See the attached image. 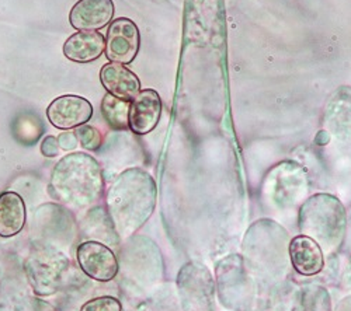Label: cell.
<instances>
[{
	"instance_id": "cell-1",
	"label": "cell",
	"mask_w": 351,
	"mask_h": 311,
	"mask_svg": "<svg viewBox=\"0 0 351 311\" xmlns=\"http://www.w3.org/2000/svg\"><path fill=\"white\" fill-rule=\"evenodd\" d=\"M156 184L142 168H130L114 181L107 193V208L114 230L121 237L136 233L152 216Z\"/></svg>"
},
{
	"instance_id": "cell-2",
	"label": "cell",
	"mask_w": 351,
	"mask_h": 311,
	"mask_svg": "<svg viewBox=\"0 0 351 311\" xmlns=\"http://www.w3.org/2000/svg\"><path fill=\"white\" fill-rule=\"evenodd\" d=\"M103 191L100 164L86 153L68 154L53 168L49 193L53 200L72 208L96 202Z\"/></svg>"
},
{
	"instance_id": "cell-3",
	"label": "cell",
	"mask_w": 351,
	"mask_h": 311,
	"mask_svg": "<svg viewBox=\"0 0 351 311\" xmlns=\"http://www.w3.org/2000/svg\"><path fill=\"white\" fill-rule=\"evenodd\" d=\"M300 230L315 240L322 251L335 252L343 243L347 229L346 208L330 193H316L306 200L298 215Z\"/></svg>"
},
{
	"instance_id": "cell-4",
	"label": "cell",
	"mask_w": 351,
	"mask_h": 311,
	"mask_svg": "<svg viewBox=\"0 0 351 311\" xmlns=\"http://www.w3.org/2000/svg\"><path fill=\"white\" fill-rule=\"evenodd\" d=\"M141 34L138 25L125 17L111 21L106 37V56L108 61L128 65L139 52Z\"/></svg>"
},
{
	"instance_id": "cell-5",
	"label": "cell",
	"mask_w": 351,
	"mask_h": 311,
	"mask_svg": "<svg viewBox=\"0 0 351 311\" xmlns=\"http://www.w3.org/2000/svg\"><path fill=\"white\" fill-rule=\"evenodd\" d=\"M76 258L80 269L97 282H110L119 273V261L107 245L86 241L77 247Z\"/></svg>"
},
{
	"instance_id": "cell-6",
	"label": "cell",
	"mask_w": 351,
	"mask_h": 311,
	"mask_svg": "<svg viewBox=\"0 0 351 311\" xmlns=\"http://www.w3.org/2000/svg\"><path fill=\"white\" fill-rule=\"evenodd\" d=\"M93 117V105L89 100L68 94L55 98L47 108V118L52 126L69 131L89 122Z\"/></svg>"
},
{
	"instance_id": "cell-7",
	"label": "cell",
	"mask_w": 351,
	"mask_h": 311,
	"mask_svg": "<svg viewBox=\"0 0 351 311\" xmlns=\"http://www.w3.org/2000/svg\"><path fill=\"white\" fill-rule=\"evenodd\" d=\"M162 116V100L156 90H141L131 101L130 129L136 135L151 133Z\"/></svg>"
},
{
	"instance_id": "cell-8",
	"label": "cell",
	"mask_w": 351,
	"mask_h": 311,
	"mask_svg": "<svg viewBox=\"0 0 351 311\" xmlns=\"http://www.w3.org/2000/svg\"><path fill=\"white\" fill-rule=\"evenodd\" d=\"M112 0H79L69 13V23L77 31H99L114 17Z\"/></svg>"
},
{
	"instance_id": "cell-9",
	"label": "cell",
	"mask_w": 351,
	"mask_h": 311,
	"mask_svg": "<svg viewBox=\"0 0 351 311\" xmlns=\"http://www.w3.org/2000/svg\"><path fill=\"white\" fill-rule=\"evenodd\" d=\"M288 257L292 268L302 276L317 275L325 267V252L315 240L304 234L289 241Z\"/></svg>"
},
{
	"instance_id": "cell-10",
	"label": "cell",
	"mask_w": 351,
	"mask_h": 311,
	"mask_svg": "<svg viewBox=\"0 0 351 311\" xmlns=\"http://www.w3.org/2000/svg\"><path fill=\"white\" fill-rule=\"evenodd\" d=\"M64 260L61 256H37L30 260L27 267L30 282L36 290V293L48 296L56 292L58 282L61 280V273L64 271V265H61Z\"/></svg>"
},
{
	"instance_id": "cell-11",
	"label": "cell",
	"mask_w": 351,
	"mask_h": 311,
	"mask_svg": "<svg viewBox=\"0 0 351 311\" xmlns=\"http://www.w3.org/2000/svg\"><path fill=\"white\" fill-rule=\"evenodd\" d=\"M100 80L106 92L117 98L132 101L141 92L138 76L121 64L110 62L101 68Z\"/></svg>"
},
{
	"instance_id": "cell-12",
	"label": "cell",
	"mask_w": 351,
	"mask_h": 311,
	"mask_svg": "<svg viewBox=\"0 0 351 311\" xmlns=\"http://www.w3.org/2000/svg\"><path fill=\"white\" fill-rule=\"evenodd\" d=\"M106 51V38L97 31H79L64 44V55L72 62L89 64L97 61Z\"/></svg>"
},
{
	"instance_id": "cell-13",
	"label": "cell",
	"mask_w": 351,
	"mask_h": 311,
	"mask_svg": "<svg viewBox=\"0 0 351 311\" xmlns=\"http://www.w3.org/2000/svg\"><path fill=\"white\" fill-rule=\"evenodd\" d=\"M25 205L16 192L0 195V236L13 237L19 234L25 224Z\"/></svg>"
},
{
	"instance_id": "cell-14",
	"label": "cell",
	"mask_w": 351,
	"mask_h": 311,
	"mask_svg": "<svg viewBox=\"0 0 351 311\" xmlns=\"http://www.w3.org/2000/svg\"><path fill=\"white\" fill-rule=\"evenodd\" d=\"M130 107L131 101L117 98L107 93L101 101V114L112 129L123 131L130 128Z\"/></svg>"
},
{
	"instance_id": "cell-15",
	"label": "cell",
	"mask_w": 351,
	"mask_h": 311,
	"mask_svg": "<svg viewBox=\"0 0 351 311\" xmlns=\"http://www.w3.org/2000/svg\"><path fill=\"white\" fill-rule=\"evenodd\" d=\"M189 14L217 18L223 9V0H186Z\"/></svg>"
},
{
	"instance_id": "cell-16",
	"label": "cell",
	"mask_w": 351,
	"mask_h": 311,
	"mask_svg": "<svg viewBox=\"0 0 351 311\" xmlns=\"http://www.w3.org/2000/svg\"><path fill=\"white\" fill-rule=\"evenodd\" d=\"M75 135L77 137V142L79 145L86 149V150H90V152H95L97 150L101 144H103V136H101V132L95 128V126H90V125H82V126H77L76 131H75Z\"/></svg>"
},
{
	"instance_id": "cell-17",
	"label": "cell",
	"mask_w": 351,
	"mask_h": 311,
	"mask_svg": "<svg viewBox=\"0 0 351 311\" xmlns=\"http://www.w3.org/2000/svg\"><path fill=\"white\" fill-rule=\"evenodd\" d=\"M121 308L120 300L111 296H103L84 303L80 311H121Z\"/></svg>"
},
{
	"instance_id": "cell-18",
	"label": "cell",
	"mask_w": 351,
	"mask_h": 311,
	"mask_svg": "<svg viewBox=\"0 0 351 311\" xmlns=\"http://www.w3.org/2000/svg\"><path fill=\"white\" fill-rule=\"evenodd\" d=\"M58 152H60V144H58V139L53 136L44 137L41 144V153L45 157H56Z\"/></svg>"
},
{
	"instance_id": "cell-19",
	"label": "cell",
	"mask_w": 351,
	"mask_h": 311,
	"mask_svg": "<svg viewBox=\"0 0 351 311\" xmlns=\"http://www.w3.org/2000/svg\"><path fill=\"white\" fill-rule=\"evenodd\" d=\"M58 144H60V148L64 150H73L79 145L75 132H69V131L58 136Z\"/></svg>"
},
{
	"instance_id": "cell-20",
	"label": "cell",
	"mask_w": 351,
	"mask_h": 311,
	"mask_svg": "<svg viewBox=\"0 0 351 311\" xmlns=\"http://www.w3.org/2000/svg\"><path fill=\"white\" fill-rule=\"evenodd\" d=\"M346 279H347V282H350V284H351V261H350V265L347 267V273H346Z\"/></svg>"
}]
</instances>
